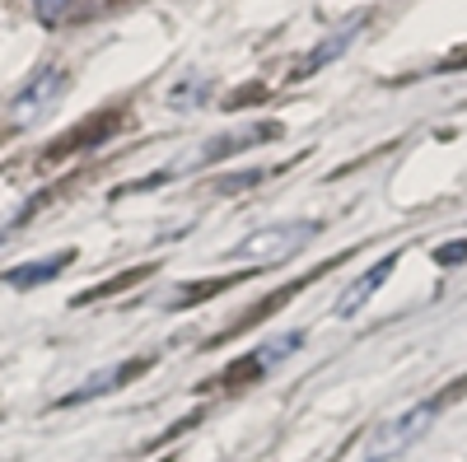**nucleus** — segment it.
Listing matches in <instances>:
<instances>
[{"mask_svg": "<svg viewBox=\"0 0 467 462\" xmlns=\"http://www.w3.org/2000/svg\"><path fill=\"white\" fill-rule=\"evenodd\" d=\"M462 388H467V378H462V383H453L449 393H440V397H431V402H420L416 411L398 416L393 426H383V430L369 439V457H365V462H388L393 453H402V448H407V444H411V439H416V435H420V430H425V426H431V420L444 411V402H449L453 393H462Z\"/></svg>", "mask_w": 467, "mask_h": 462, "instance_id": "nucleus-1", "label": "nucleus"}, {"mask_svg": "<svg viewBox=\"0 0 467 462\" xmlns=\"http://www.w3.org/2000/svg\"><path fill=\"white\" fill-rule=\"evenodd\" d=\"M308 239H314V224H299V229H262V234H253L248 243L234 248V257H253V262H276V257H290L295 248H304Z\"/></svg>", "mask_w": 467, "mask_h": 462, "instance_id": "nucleus-2", "label": "nucleus"}, {"mask_svg": "<svg viewBox=\"0 0 467 462\" xmlns=\"http://www.w3.org/2000/svg\"><path fill=\"white\" fill-rule=\"evenodd\" d=\"M61 89H66V80H61L57 70H52V75H43V80L33 85V94H24V98H19V112H15V118H19V122H33L37 112H43V103H47V98H57Z\"/></svg>", "mask_w": 467, "mask_h": 462, "instance_id": "nucleus-3", "label": "nucleus"}, {"mask_svg": "<svg viewBox=\"0 0 467 462\" xmlns=\"http://www.w3.org/2000/svg\"><path fill=\"white\" fill-rule=\"evenodd\" d=\"M393 262H398V257H383V262L374 266V272H369V276H365V281H360L356 290H350V294L341 299V313H356V303H365V299H369V290H374V285H379V281H383L388 272H393Z\"/></svg>", "mask_w": 467, "mask_h": 462, "instance_id": "nucleus-4", "label": "nucleus"}, {"mask_svg": "<svg viewBox=\"0 0 467 462\" xmlns=\"http://www.w3.org/2000/svg\"><path fill=\"white\" fill-rule=\"evenodd\" d=\"M70 262V252H61V257H52V262H43V266H28V272H10V281L15 285H33V281H47V276H57L61 266Z\"/></svg>", "mask_w": 467, "mask_h": 462, "instance_id": "nucleus-5", "label": "nucleus"}, {"mask_svg": "<svg viewBox=\"0 0 467 462\" xmlns=\"http://www.w3.org/2000/svg\"><path fill=\"white\" fill-rule=\"evenodd\" d=\"M462 257H467V239H462V243H449V248H440V252H435V262H440V266H458Z\"/></svg>", "mask_w": 467, "mask_h": 462, "instance_id": "nucleus-6", "label": "nucleus"}, {"mask_svg": "<svg viewBox=\"0 0 467 462\" xmlns=\"http://www.w3.org/2000/svg\"><path fill=\"white\" fill-rule=\"evenodd\" d=\"M70 10V0H37V15H43V19H61Z\"/></svg>", "mask_w": 467, "mask_h": 462, "instance_id": "nucleus-7", "label": "nucleus"}]
</instances>
